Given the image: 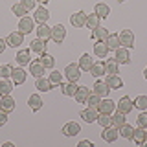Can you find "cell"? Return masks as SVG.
I'll return each instance as SVG.
<instances>
[{
  "label": "cell",
  "instance_id": "47",
  "mask_svg": "<svg viewBox=\"0 0 147 147\" xmlns=\"http://www.w3.org/2000/svg\"><path fill=\"white\" fill-rule=\"evenodd\" d=\"M6 123H7V112L0 110V127H4Z\"/></svg>",
  "mask_w": 147,
  "mask_h": 147
},
{
  "label": "cell",
  "instance_id": "39",
  "mask_svg": "<svg viewBox=\"0 0 147 147\" xmlns=\"http://www.w3.org/2000/svg\"><path fill=\"white\" fill-rule=\"evenodd\" d=\"M88 30H96V28L99 26V17L96 15V13H92V15H86V24H85Z\"/></svg>",
  "mask_w": 147,
  "mask_h": 147
},
{
  "label": "cell",
  "instance_id": "19",
  "mask_svg": "<svg viewBox=\"0 0 147 147\" xmlns=\"http://www.w3.org/2000/svg\"><path fill=\"white\" fill-rule=\"evenodd\" d=\"M35 88L39 92H48L52 90V83H50V79H46V77H35Z\"/></svg>",
  "mask_w": 147,
  "mask_h": 147
},
{
  "label": "cell",
  "instance_id": "16",
  "mask_svg": "<svg viewBox=\"0 0 147 147\" xmlns=\"http://www.w3.org/2000/svg\"><path fill=\"white\" fill-rule=\"evenodd\" d=\"M98 114L99 112H98V109H96V107H88V109H85L81 112V118L85 119L86 123H94L96 119H98Z\"/></svg>",
  "mask_w": 147,
  "mask_h": 147
},
{
  "label": "cell",
  "instance_id": "28",
  "mask_svg": "<svg viewBox=\"0 0 147 147\" xmlns=\"http://www.w3.org/2000/svg\"><path fill=\"white\" fill-rule=\"evenodd\" d=\"M30 48H31V52H37V53H44V52H46V40H44V39H39V37H37L35 40H31Z\"/></svg>",
  "mask_w": 147,
  "mask_h": 147
},
{
  "label": "cell",
  "instance_id": "10",
  "mask_svg": "<svg viewBox=\"0 0 147 147\" xmlns=\"http://www.w3.org/2000/svg\"><path fill=\"white\" fill-rule=\"evenodd\" d=\"M64 37H66V30H64L63 24H57V26L52 28V40H53V42L61 44L64 40Z\"/></svg>",
  "mask_w": 147,
  "mask_h": 147
},
{
  "label": "cell",
  "instance_id": "25",
  "mask_svg": "<svg viewBox=\"0 0 147 147\" xmlns=\"http://www.w3.org/2000/svg\"><path fill=\"white\" fill-rule=\"evenodd\" d=\"M132 140H134V144H138V145H144V144H145V140H147V131H145V129H142V127L134 129Z\"/></svg>",
  "mask_w": 147,
  "mask_h": 147
},
{
  "label": "cell",
  "instance_id": "40",
  "mask_svg": "<svg viewBox=\"0 0 147 147\" xmlns=\"http://www.w3.org/2000/svg\"><path fill=\"white\" fill-rule=\"evenodd\" d=\"M11 11H13V15H15V17H20V18L28 15V9L22 6L20 2H18V4H13V6H11Z\"/></svg>",
  "mask_w": 147,
  "mask_h": 147
},
{
  "label": "cell",
  "instance_id": "46",
  "mask_svg": "<svg viewBox=\"0 0 147 147\" xmlns=\"http://www.w3.org/2000/svg\"><path fill=\"white\" fill-rule=\"evenodd\" d=\"M20 4L22 6H24L28 11H30V9H35V4H37V0H20Z\"/></svg>",
  "mask_w": 147,
  "mask_h": 147
},
{
  "label": "cell",
  "instance_id": "7",
  "mask_svg": "<svg viewBox=\"0 0 147 147\" xmlns=\"http://www.w3.org/2000/svg\"><path fill=\"white\" fill-rule=\"evenodd\" d=\"M0 110H4V112H7V114L15 110V98H11V94L0 96Z\"/></svg>",
  "mask_w": 147,
  "mask_h": 147
},
{
  "label": "cell",
  "instance_id": "35",
  "mask_svg": "<svg viewBox=\"0 0 147 147\" xmlns=\"http://www.w3.org/2000/svg\"><path fill=\"white\" fill-rule=\"evenodd\" d=\"M39 61H40V64H42L46 70H48V68H53V64H55V59L50 53H46V52L40 53V59H39Z\"/></svg>",
  "mask_w": 147,
  "mask_h": 147
},
{
  "label": "cell",
  "instance_id": "32",
  "mask_svg": "<svg viewBox=\"0 0 147 147\" xmlns=\"http://www.w3.org/2000/svg\"><path fill=\"white\" fill-rule=\"evenodd\" d=\"M103 64H105V74H107V76H114V74H118V63H116V59H107Z\"/></svg>",
  "mask_w": 147,
  "mask_h": 147
},
{
  "label": "cell",
  "instance_id": "2",
  "mask_svg": "<svg viewBox=\"0 0 147 147\" xmlns=\"http://www.w3.org/2000/svg\"><path fill=\"white\" fill-rule=\"evenodd\" d=\"M119 136V129L114 127V125H109V127H103V132H101V138H103L107 144H112L116 142Z\"/></svg>",
  "mask_w": 147,
  "mask_h": 147
},
{
  "label": "cell",
  "instance_id": "27",
  "mask_svg": "<svg viewBox=\"0 0 147 147\" xmlns=\"http://www.w3.org/2000/svg\"><path fill=\"white\" fill-rule=\"evenodd\" d=\"M88 94H90V90H88V86H77V92H76V101L77 103H86V99H88Z\"/></svg>",
  "mask_w": 147,
  "mask_h": 147
},
{
  "label": "cell",
  "instance_id": "34",
  "mask_svg": "<svg viewBox=\"0 0 147 147\" xmlns=\"http://www.w3.org/2000/svg\"><path fill=\"white\" fill-rule=\"evenodd\" d=\"M132 134H134V129H132V125L125 123V125L119 127V136H121V138H125V140H132Z\"/></svg>",
  "mask_w": 147,
  "mask_h": 147
},
{
  "label": "cell",
  "instance_id": "50",
  "mask_svg": "<svg viewBox=\"0 0 147 147\" xmlns=\"http://www.w3.org/2000/svg\"><path fill=\"white\" fill-rule=\"evenodd\" d=\"M37 2H40V4H42V6H46V4H48L50 0H37Z\"/></svg>",
  "mask_w": 147,
  "mask_h": 147
},
{
  "label": "cell",
  "instance_id": "11",
  "mask_svg": "<svg viewBox=\"0 0 147 147\" xmlns=\"http://www.w3.org/2000/svg\"><path fill=\"white\" fill-rule=\"evenodd\" d=\"M92 88H94L92 92H94V94H98L99 98H107V96H109V92H110L109 85H107V81H96Z\"/></svg>",
  "mask_w": 147,
  "mask_h": 147
},
{
  "label": "cell",
  "instance_id": "15",
  "mask_svg": "<svg viewBox=\"0 0 147 147\" xmlns=\"http://www.w3.org/2000/svg\"><path fill=\"white\" fill-rule=\"evenodd\" d=\"M70 22H72L74 28H83V26L86 24V13H85V11L74 13V15L70 17Z\"/></svg>",
  "mask_w": 147,
  "mask_h": 147
},
{
  "label": "cell",
  "instance_id": "23",
  "mask_svg": "<svg viewBox=\"0 0 147 147\" xmlns=\"http://www.w3.org/2000/svg\"><path fill=\"white\" fill-rule=\"evenodd\" d=\"M35 31H37V37H39V39H44V40L52 39V28L48 24H39V28H37Z\"/></svg>",
  "mask_w": 147,
  "mask_h": 147
},
{
  "label": "cell",
  "instance_id": "26",
  "mask_svg": "<svg viewBox=\"0 0 147 147\" xmlns=\"http://www.w3.org/2000/svg\"><path fill=\"white\" fill-rule=\"evenodd\" d=\"M59 88H61V92L64 96H70V98H74V96H76V92H77V85L76 83H72V81H68L66 85H59Z\"/></svg>",
  "mask_w": 147,
  "mask_h": 147
},
{
  "label": "cell",
  "instance_id": "8",
  "mask_svg": "<svg viewBox=\"0 0 147 147\" xmlns=\"http://www.w3.org/2000/svg\"><path fill=\"white\" fill-rule=\"evenodd\" d=\"M79 132H81V127H79V123H76V121H68V123L63 125V134L68 136V138L77 136Z\"/></svg>",
  "mask_w": 147,
  "mask_h": 147
},
{
  "label": "cell",
  "instance_id": "45",
  "mask_svg": "<svg viewBox=\"0 0 147 147\" xmlns=\"http://www.w3.org/2000/svg\"><path fill=\"white\" fill-rule=\"evenodd\" d=\"M136 125L142 127V129H147V112H144V110H142V114H140V116H138V119H136Z\"/></svg>",
  "mask_w": 147,
  "mask_h": 147
},
{
  "label": "cell",
  "instance_id": "38",
  "mask_svg": "<svg viewBox=\"0 0 147 147\" xmlns=\"http://www.w3.org/2000/svg\"><path fill=\"white\" fill-rule=\"evenodd\" d=\"M96 121H98L101 127H109V125H112V114H103V112H99Z\"/></svg>",
  "mask_w": 147,
  "mask_h": 147
},
{
  "label": "cell",
  "instance_id": "51",
  "mask_svg": "<svg viewBox=\"0 0 147 147\" xmlns=\"http://www.w3.org/2000/svg\"><path fill=\"white\" fill-rule=\"evenodd\" d=\"M144 77L147 79V66H145V70H144Z\"/></svg>",
  "mask_w": 147,
  "mask_h": 147
},
{
  "label": "cell",
  "instance_id": "5",
  "mask_svg": "<svg viewBox=\"0 0 147 147\" xmlns=\"http://www.w3.org/2000/svg\"><path fill=\"white\" fill-rule=\"evenodd\" d=\"M116 63L118 64H129L131 63V50L125 48V46H119V48L116 50Z\"/></svg>",
  "mask_w": 147,
  "mask_h": 147
},
{
  "label": "cell",
  "instance_id": "41",
  "mask_svg": "<svg viewBox=\"0 0 147 147\" xmlns=\"http://www.w3.org/2000/svg\"><path fill=\"white\" fill-rule=\"evenodd\" d=\"M11 74H13L11 64H2V66H0V77H2V79H11Z\"/></svg>",
  "mask_w": 147,
  "mask_h": 147
},
{
  "label": "cell",
  "instance_id": "24",
  "mask_svg": "<svg viewBox=\"0 0 147 147\" xmlns=\"http://www.w3.org/2000/svg\"><path fill=\"white\" fill-rule=\"evenodd\" d=\"M77 64H79V68H81V70L88 72L90 68H92V64H94V59H92V55H88V53H83Z\"/></svg>",
  "mask_w": 147,
  "mask_h": 147
},
{
  "label": "cell",
  "instance_id": "20",
  "mask_svg": "<svg viewBox=\"0 0 147 147\" xmlns=\"http://www.w3.org/2000/svg\"><path fill=\"white\" fill-rule=\"evenodd\" d=\"M44 70H46V68L42 66V64H40L39 59L30 63V74H31L33 77H40V76H44Z\"/></svg>",
  "mask_w": 147,
  "mask_h": 147
},
{
  "label": "cell",
  "instance_id": "29",
  "mask_svg": "<svg viewBox=\"0 0 147 147\" xmlns=\"http://www.w3.org/2000/svg\"><path fill=\"white\" fill-rule=\"evenodd\" d=\"M15 86V83L11 79H0V96H9Z\"/></svg>",
  "mask_w": 147,
  "mask_h": 147
},
{
  "label": "cell",
  "instance_id": "36",
  "mask_svg": "<svg viewBox=\"0 0 147 147\" xmlns=\"http://www.w3.org/2000/svg\"><path fill=\"white\" fill-rule=\"evenodd\" d=\"M105 42H107L109 50H114V52H116V50L119 48V37H118V33H110L109 39L105 40Z\"/></svg>",
  "mask_w": 147,
  "mask_h": 147
},
{
  "label": "cell",
  "instance_id": "1",
  "mask_svg": "<svg viewBox=\"0 0 147 147\" xmlns=\"http://www.w3.org/2000/svg\"><path fill=\"white\" fill-rule=\"evenodd\" d=\"M64 76H66L68 81L77 83V81H79V77H81V68H79V64H76V63L66 64V68H64Z\"/></svg>",
  "mask_w": 147,
  "mask_h": 147
},
{
  "label": "cell",
  "instance_id": "53",
  "mask_svg": "<svg viewBox=\"0 0 147 147\" xmlns=\"http://www.w3.org/2000/svg\"><path fill=\"white\" fill-rule=\"evenodd\" d=\"M145 131H147V129H145Z\"/></svg>",
  "mask_w": 147,
  "mask_h": 147
},
{
  "label": "cell",
  "instance_id": "21",
  "mask_svg": "<svg viewBox=\"0 0 147 147\" xmlns=\"http://www.w3.org/2000/svg\"><path fill=\"white\" fill-rule=\"evenodd\" d=\"M105 81H107V85H109L110 90H119L123 86V81L119 79L118 74H114V76H107V79H105Z\"/></svg>",
  "mask_w": 147,
  "mask_h": 147
},
{
  "label": "cell",
  "instance_id": "13",
  "mask_svg": "<svg viewBox=\"0 0 147 147\" xmlns=\"http://www.w3.org/2000/svg\"><path fill=\"white\" fill-rule=\"evenodd\" d=\"M109 46L105 40H96V44H94V53L98 55L99 59H107V55H109Z\"/></svg>",
  "mask_w": 147,
  "mask_h": 147
},
{
  "label": "cell",
  "instance_id": "33",
  "mask_svg": "<svg viewBox=\"0 0 147 147\" xmlns=\"http://www.w3.org/2000/svg\"><path fill=\"white\" fill-rule=\"evenodd\" d=\"M125 123H127V119H125V114H123V112H119V110H118V112H112V125L114 127H121V125H125Z\"/></svg>",
  "mask_w": 147,
  "mask_h": 147
},
{
  "label": "cell",
  "instance_id": "42",
  "mask_svg": "<svg viewBox=\"0 0 147 147\" xmlns=\"http://www.w3.org/2000/svg\"><path fill=\"white\" fill-rule=\"evenodd\" d=\"M48 79H50V83H52V86H53V85H55V86H59V85L63 83V74H59L57 70H53L52 74H50Z\"/></svg>",
  "mask_w": 147,
  "mask_h": 147
},
{
  "label": "cell",
  "instance_id": "6",
  "mask_svg": "<svg viewBox=\"0 0 147 147\" xmlns=\"http://www.w3.org/2000/svg\"><path fill=\"white\" fill-rule=\"evenodd\" d=\"M114 110H116V101L107 99V98H101L99 105H98V112H103V114H112Z\"/></svg>",
  "mask_w": 147,
  "mask_h": 147
},
{
  "label": "cell",
  "instance_id": "14",
  "mask_svg": "<svg viewBox=\"0 0 147 147\" xmlns=\"http://www.w3.org/2000/svg\"><path fill=\"white\" fill-rule=\"evenodd\" d=\"M132 107H134V103H132V99L129 98V96H123V98L118 101V110L123 112V114H129L132 110Z\"/></svg>",
  "mask_w": 147,
  "mask_h": 147
},
{
  "label": "cell",
  "instance_id": "31",
  "mask_svg": "<svg viewBox=\"0 0 147 147\" xmlns=\"http://www.w3.org/2000/svg\"><path fill=\"white\" fill-rule=\"evenodd\" d=\"M30 50H20V52L17 53V57H15V61L20 64V66H26V64H30L31 61H30Z\"/></svg>",
  "mask_w": 147,
  "mask_h": 147
},
{
  "label": "cell",
  "instance_id": "52",
  "mask_svg": "<svg viewBox=\"0 0 147 147\" xmlns=\"http://www.w3.org/2000/svg\"><path fill=\"white\" fill-rule=\"evenodd\" d=\"M118 2H119V4H123V2H127V0H118Z\"/></svg>",
  "mask_w": 147,
  "mask_h": 147
},
{
  "label": "cell",
  "instance_id": "44",
  "mask_svg": "<svg viewBox=\"0 0 147 147\" xmlns=\"http://www.w3.org/2000/svg\"><path fill=\"white\" fill-rule=\"evenodd\" d=\"M99 101H101L99 96H98V94H94V92H90V94H88V99H86V103H88V107H96V109H98Z\"/></svg>",
  "mask_w": 147,
  "mask_h": 147
},
{
  "label": "cell",
  "instance_id": "4",
  "mask_svg": "<svg viewBox=\"0 0 147 147\" xmlns=\"http://www.w3.org/2000/svg\"><path fill=\"white\" fill-rule=\"evenodd\" d=\"M119 37V44H123L125 48H134V33L131 30H121V33L118 35Z\"/></svg>",
  "mask_w": 147,
  "mask_h": 147
},
{
  "label": "cell",
  "instance_id": "43",
  "mask_svg": "<svg viewBox=\"0 0 147 147\" xmlns=\"http://www.w3.org/2000/svg\"><path fill=\"white\" fill-rule=\"evenodd\" d=\"M132 103H134V107H136V109L145 110V109H147V96H138V98L132 101Z\"/></svg>",
  "mask_w": 147,
  "mask_h": 147
},
{
  "label": "cell",
  "instance_id": "30",
  "mask_svg": "<svg viewBox=\"0 0 147 147\" xmlns=\"http://www.w3.org/2000/svg\"><path fill=\"white\" fill-rule=\"evenodd\" d=\"M94 13L98 15L99 18H107L110 15V7L107 6V4H103V2H99V4H96V7H94Z\"/></svg>",
  "mask_w": 147,
  "mask_h": 147
},
{
  "label": "cell",
  "instance_id": "9",
  "mask_svg": "<svg viewBox=\"0 0 147 147\" xmlns=\"http://www.w3.org/2000/svg\"><path fill=\"white\" fill-rule=\"evenodd\" d=\"M6 42H7V46H11V48H18V46L24 42V33H20V31H13V33L7 35Z\"/></svg>",
  "mask_w": 147,
  "mask_h": 147
},
{
  "label": "cell",
  "instance_id": "17",
  "mask_svg": "<svg viewBox=\"0 0 147 147\" xmlns=\"http://www.w3.org/2000/svg\"><path fill=\"white\" fill-rule=\"evenodd\" d=\"M48 18H50V11L44 6L35 9V15H33V20L35 22H39V24H46V20H48Z\"/></svg>",
  "mask_w": 147,
  "mask_h": 147
},
{
  "label": "cell",
  "instance_id": "3",
  "mask_svg": "<svg viewBox=\"0 0 147 147\" xmlns=\"http://www.w3.org/2000/svg\"><path fill=\"white\" fill-rule=\"evenodd\" d=\"M35 30V20L33 18H30V17H22L20 20H18V31H20V33H31V31Z\"/></svg>",
  "mask_w": 147,
  "mask_h": 147
},
{
  "label": "cell",
  "instance_id": "48",
  "mask_svg": "<svg viewBox=\"0 0 147 147\" xmlns=\"http://www.w3.org/2000/svg\"><path fill=\"white\" fill-rule=\"evenodd\" d=\"M79 147H94V144L88 140H83V142H79Z\"/></svg>",
  "mask_w": 147,
  "mask_h": 147
},
{
  "label": "cell",
  "instance_id": "37",
  "mask_svg": "<svg viewBox=\"0 0 147 147\" xmlns=\"http://www.w3.org/2000/svg\"><path fill=\"white\" fill-rule=\"evenodd\" d=\"M88 72H90V76H94V77H101L105 74V64L103 63H94Z\"/></svg>",
  "mask_w": 147,
  "mask_h": 147
},
{
  "label": "cell",
  "instance_id": "49",
  "mask_svg": "<svg viewBox=\"0 0 147 147\" xmlns=\"http://www.w3.org/2000/svg\"><path fill=\"white\" fill-rule=\"evenodd\" d=\"M6 46H7V42L4 39H0V53H4V50H6Z\"/></svg>",
  "mask_w": 147,
  "mask_h": 147
},
{
  "label": "cell",
  "instance_id": "12",
  "mask_svg": "<svg viewBox=\"0 0 147 147\" xmlns=\"http://www.w3.org/2000/svg\"><path fill=\"white\" fill-rule=\"evenodd\" d=\"M26 77H28V74L24 68H13V74H11V81L15 83V85H24L26 83Z\"/></svg>",
  "mask_w": 147,
  "mask_h": 147
},
{
  "label": "cell",
  "instance_id": "18",
  "mask_svg": "<svg viewBox=\"0 0 147 147\" xmlns=\"http://www.w3.org/2000/svg\"><path fill=\"white\" fill-rule=\"evenodd\" d=\"M28 105H30V109L31 110H40L42 109V105H44V101H42V98H40L39 94H31L30 98H28Z\"/></svg>",
  "mask_w": 147,
  "mask_h": 147
},
{
  "label": "cell",
  "instance_id": "22",
  "mask_svg": "<svg viewBox=\"0 0 147 147\" xmlns=\"http://www.w3.org/2000/svg\"><path fill=\"white\" fill-rule=\"evenodd\" d=\"M109 35H110L109 30L103 28V26H98L96 30H92V39H94V40H107Z\"/></svg>",
  "mask_w": 147,
  "mask_h": 147
}]
</instances>
